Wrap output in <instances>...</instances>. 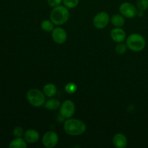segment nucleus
Wrapping results in <instances>:
<instances>
[{"label":"nucleus","instance_id":"f257e3e1","mask_svg":"<svg viewBox=\"0 0 148 148\" xmlns=\"http://www.w3.org/2000/svg\"><path fill=\"white\" fill-rule=\"evenodd\" d=\"M86 124L77 119H67L64 124V132L70 136H79L86 131Z\"/></svg>","mask_w":148,"mask_h":148},{"label":"nucleus","instance_id":"f03ea898","mask_svg":"<svg viewBox=\"0 0 148 148\" xmlns=\"http://www.w3.org/2000/svg\"><path fill=\"white\" fill-rule=\"evenodd\" d=\"M69 18V12L64 5H59L53 7L50 13V20L56 25H62L68 21Z\"/></svg>","mask_w":148,"mask_h":148},{"label":"nucleus","instance_id":"7ed1b4c3","mask_svg":"<svg viewBox=\"0 0 148 148\" xmlns=\"http://www.w3.org/2000/svg\"><path fill=\"white\" fill-rule=\"evenodd\" d=\"M127 48L134 52H140L146 46V40L143 36L139 33H132L127 38Z\"/></svg>","mask_w":148,"mask_h":148},{"label":"nucleus","instance_id":"20e7f679","mask_svg":"<svg viewBox=\"0 0 148 148\" xmlns=\"http://www.w3.org/2000/svg\"><path fill=\"white\" fill-rule=\"evenodd\" d=\"M46 95L43 92L37 88H31L26 93V98L29 103L33 106L38 108L44 105L46 102Z\"/></svg>","mask_w":148,"mask_h":148},{"label":"nucleus","instance_id":"39448f33","mask_svg":"<svg viewBox=\"0 0 148 148\" xmlns=\"http://www.w3.org/2000/svg\"><path fill=\"white\" fill-rule=\"evenodd\" d=\"M137 7L130 2H123L119 6V12L124 17L132 19L134 18L137 14Z\"/></svg>","mask_w":148,"mask_h":148},{"label":"nucleus","instance_id":"423d86ee","mask_svg":"<svg viewBox=\"0 0 148 148\" xmlns=\"http://www.w3.org/2000/svg\"><path fill=\"white\" fill-rule=\"evenodd\" d=\"M110 21L109 14L106 12H100L97 13L93 18V25L95 28L103 29L108 25Z\"/></svg>","mask_w":148,"mask_h":148},{"label":"nucleus","instance_id":"0eeeda50","mask_svg":"<svg viewBox=\"0 0 148 148\" xmlns=\"http://www.w3.org/2000/svg\"><path fill=\"white\" fill-rule=\"evenodd\" d=\"M75 103L71 100H66L60 106V114L63 118L69 119L75 114Z\"/></svg>","mask_w":148,"mask_h":148},{"label":"nucleus","instance_id":"6e6552de","mask_svg":"<svg viewBox=\"0 0 148 148\" xmlns=\"http://www.w3.org/2000/svg\"><path fill=\"white\" fill-rule=\"evenodd\" d=\"M59 143V136L55 132L49 131L43 134L42 137V143L47 148L56 147Z\"/></svg>","mask_w":148,"mask_h":148},{"label":"nucleus","instance_id":"1a4fd4ad","mask_svg":"<svg viewBox=\"0 0 148 148\" xmlns=\"http://www.w3.org/2000/svg\"><path fill=\"white\" fill-rule=\"evenodd\" d=\"M51 36L53 41L57 44H63L67 39V33L66 30L61 27H54L51 31Z\"/></svg>","mask_w":148,"mask_h":148},{"label":"nucleus","instance_id":"9d476101","mask_svg":"<svg viewBox=\"0 0 148 148\" xmlns=\"http://www.w3.org/2000/svg\"><path fill=\"white\" fill-rule=\"evenodd\" d=\"M111 37L116 43H121L126 40L127 34L121 27H114L111 31Z\"/></svg>","mask_w":148,"mask_h":148},{"label":"nucleus","instance_id":"9b49d317","mask_svg":"<svg viewBox=\"0 0 148 148\" xmlns=\"http://www.w3.org/2000/svg\"><path fill=\"white\" fill-rule=\"evenodd\" d=\"M39 138H40V134L37 130L30 129L25 132L24 139L28 144H33V143H37Z\"/></svg>","mask_w":148,"mask_h":148},{"label":"nucleus","instance_id":"f8f14e48","mask_svg":"<svg viewBox=\"0 0 148 148\" xmlns=\"http://www.w3.org/2000/svg\"><path fill=\"white\" fill-rule=\"evenodd\" d=\"M113 144L116 147L124 148L127 145V138L124 134L121 133L116 134L113 137Z\"/></svg>","mask_w":148,"mask_h":148},{"label":"nucleus","instance_id":"ddd939ff","mask_svg":"<svg viewBox=\"0 0 148 148\" xmlns=\"http://www.w3.org/2000/svg\"><path fill=\"white\" fill-rule=\"evenodd\" d=\"M110 21H111V24L115 26L116 27H121L125 24V19L121 14H114L110 18Z\"/></svg>","mask_w":148,"mask_h":148},{"label":"nucleus","instance_id":"4468645a","mask_svg":"<svg viewBox=\"0 0 148 148\" xmlns=\"http://www.w3.org/2000/svg\"><path fill=\"white\" fill-rule=\"evenodd\" d=\"M43 92L46 96L49 97V98H52L56 94L57 88H56V86L54 84L47 83L43 87Z\"/></svg>","mask_w":148,"mask_h":148},{"label":"nucleus","instance_id":"2eb2a0df","mask_svg":"<svg viewBox=\"0 0 148 148\" xmlns=\"http://www.w3.org/2000/svg\"><path fill=\"white\" fill-rule=\"evenodd\" d=\"M27 142L25 139L22 137H15V139L12 140L10 143V148H26L27 147Z\"/></svg>","mask_w":148,"mask_h":148},{"label":"nucleus","instance_id":"dca6fc26","mask_svg":"<svg viewBox=\"0 0 148 148\" xmlns=\"http://www.w3.org/2000/svg\"><path fill=\"white\" fill-rule=\"evenodd\" d=\"M61 102L59 100L56 98H51V99L48 100L44 103V108L49 111H53L56 110L57 108H60Z\"/></svg>","mask_w":148,"mask_h":148},{"label":"nucleus","instance_id":"f3484780","mask_svg":"<svg viewBox=\"0 0 148 148\" xmlns=\"http://www.w3.org/2000/svg\"><path fill=\"white\" fill-rule=\"evenodd\" d=\"M53 22L51 20H44L40 23V27L45 32H51L54 28Z\"/></svg>","mask_w":148,"mask_h":148},{"label":"nucleus","instance_id":"a211bd4d","mask_svg":"<svg viewBox=\"0 0 148 148\" xmlns=\"http://www.w3.org/2000/svg\"><path fill=\"white\" fill-rule=\"evenodd\" d=\"M64 90L66 92H67L68 94H74L77 90V85L75 82H68L65 85Z\"/></svg>","mask_w":148,"mask_h":148},{"label":"nucleus","instance_id":"6ab92c4d","mask_svg":"<svg viewBox=\"0 0 148 148\" xmlns=\"http://www.w3.org/2000/svg\"><path fill=\"white\" fill-rule=\"evenodd\" d=\"M137 7L141 11H147L148 10V0H137Z\"/></svg>","mask_w":148,"mask_h":148},{"label":"nucleus","instance_id":"aec40b11","mask_svg":"<svg viewBox=\"0 0 148 148\" xmlns=\"http://www.w3.org/2000/svg\"><path fill=\"white\" fill-rule=\"evenodd\" d=\"M127 49H128V48H127V44H126V43H123L122 42H121V43H118V44L116 46L115 50L116 52L118 54L122 55L126 53Z\"/></svg>","mask_w":148,"mask_h":148},{"label":"nucleus","instance_id":"412c9836","mask_svg":"<svg viewBox=\"0 0 148 148\" xmlns=\"http://www.w3.org/2000/svg\"><path fill=\"white\" fill-rule=\"evenodd\" d=\"M63 4L68 9H73L78 5L79 0H63Z\"/></svg>","mask_w":148,"mask_h":148},{"label":"nucleus","instance_id":"4be33fe9","mask_svg":"<svg viewBox=\"0 0 148 148\" xmlns=\"http://www.w3.org/2000/svg\"><path fill=\"white\" fill-rule=\"evenodd\" d=\"M25 134L24 130L21 127H16L13 130V135L15 137H22Z\"/></svg>","mask_w":148,"mask_h":148},{"label":"nucleus","instance_id":"5701e85b","mask_svg":"<svg viewBox=\"0 0 148 148\" xmlns=\"http://www.w3.org/2000/svg\"><path fill=\"white\" fill-rule=\"evenodd\" d=\"M62 1H63V0H47L48 4L51 7H55L61 5Z\"/></svg>","mask_w":148,"mask_h":148},{"label":"nucleus","instance_id":"b1692460","mask_svg":"<svg viewBox=\"0 0 148 148\" xmlns=\"http://www.w3.org/2000/svg\"><path fill=\"white\" fill-rule=\"evenodd\" d=\"M144 12H145L141 11V10H138V11H137V15H138L139 17H143V16L144 15Z\"/></svg>","mask_w":148,"mask_h":148}]
</instances>
